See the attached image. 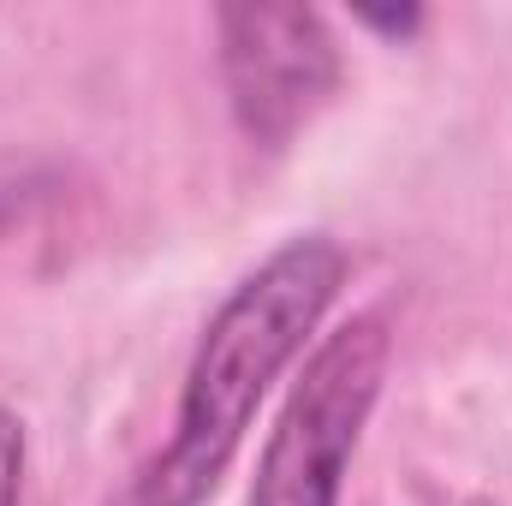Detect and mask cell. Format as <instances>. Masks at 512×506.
I'll use <instances>...</instances> for the list:
<instances>
[{"label": "cell", "mask_w": 512, "mask_h": 506, "mask_svg": "<svg viewBox=\"0 0 512 506\" xmlns=\"http://www.w3.org/2000/svg\"><path fill=\"white\" fill-rule=\"evenodd\" d=\"M340 280L346 251L328 233H298L221 298L185 370L173 441L143 471L137 506H197L203 495H215L268 381L304 352V340L340 298Z\"/></svg>", "instance_id": "6da1fadb"}, {"label": "cell", "mask_w": 512, "mask_h": 506, "mask_svg": "<svg viewBox=\"0 0 512 506\" xmlns=\"http://www.w3.org/2000/svg\"><path fill=\"white\" fill-rule=\"evenodd\" d=\"M387 358H393V334L376 310L322 334L256 459L251 506H340L346 465L382 399Z\"/></svg>", "instance_id": "7a4b0ae2"}, {"label": "cell", "mask_w": 512, "mask_h": 506, "mask_svg": "<svg viewBox=\"0 0 512 506\" xmlns=\"http://www.w3.org/2000/svg\"><path fill=\"white\" fill-rule=\"evenodd\" d=\"M221 78L251 143L280 149L340 84V48L310 6H221Z\"/></svg>", "instance_id": "3957f363"}, {"label": "cell", "mask_w": 512, "mask_h": 506, "mask_svg": "<svg viewBox=\"0 0 512 506\" xmlns=\"http://www.w3.org/2000/svg\"><path fill=\"white\" fill-rule=\"evenodd\" d=\"M54 185H60V173L48 161H36V155H0V233L24 227L54 197Z\"/></svg>", "instance_id": "277c9868"}, {"label": "cell", "mask_w": 512, "mask_h": 506, "mask_svg": "<svg viewBox=\"0 0 512 506\" xmlns=\"http://www.w3.org/2000/svg\"><path fill=\"white\" fill-rule=\"evenodd\" d=\"M24 501V423L0 405V506Z\"/></svg>", "instance_id": "5b68a950"}]
</instances>
